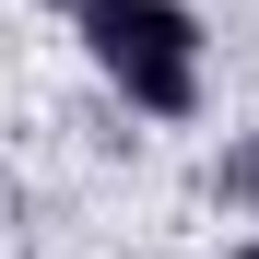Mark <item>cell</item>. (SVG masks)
<instances>
[{"instance_id": "cell-3", "label": "cell", "mask_w": 259, "mask_h": 259, "mask_svg": "<svg viewBox=\"0 0 259 259\" xmlns=\"http://www.w3.org/2000/svg\"><path fill=\"white\" fill-rule=\"evenodd\" d=\"M212 200H259V142H247V153H224V165H212Z\"/></svg>"}, {"instance_id": "cell-5", "label": "cell", "mask_w": 259, "mask_h": 259, "mask_svg": "<svg viewBox=\"0 0 259 259\" xmlns=\"http://www.w3.org/2000/svg\"><path fill=\"white\" fill-rule=\"evenodd\" d=\"M48 12H71V24H82V0H48Z\"/></svg>"}, {"instance_id": "cell-1", "label": "cell", "mask_w": 259, "mask_h": 259, "mask_svg": "<svg viewBox=\"0 0 259 259\" xmlns=\"http://www.w3.org/2000/svg\"><path fill=\"white\" fill-rule=\"evenodd\" d=\"M212 24L200 0H82V59L95 71H130V59H200Z\"/></svg>"}, {"instance_id": "cell-4", "label": "cell", "mask_w": 259, "mask_h": 259, "mask_svg": "<svg viewBox=\"0 0 259 259\" xmlns=\"http://www.w3.org/2000/svg\"><path fill=\"white\" fill-rule=\"evenodd\" d=\"M224 259H259V236H236V247H224Z\"/></svg>"}, {"instance_id": "cell-2", "label": "cell", "mask_w": 259, "mask_h": 259, "mask_svg": "<svg viewBox=\"0 0 259 259\" xmlns=\"http://www.w3.org/2000/svg\"><path fill=\"white\" fill-rule=\"evenodd\" d=\"M106 82H118V106H130V118H153V130H189L200 95H212L200 59H130V71H106Z\"/></svg>"}]
</instances>
